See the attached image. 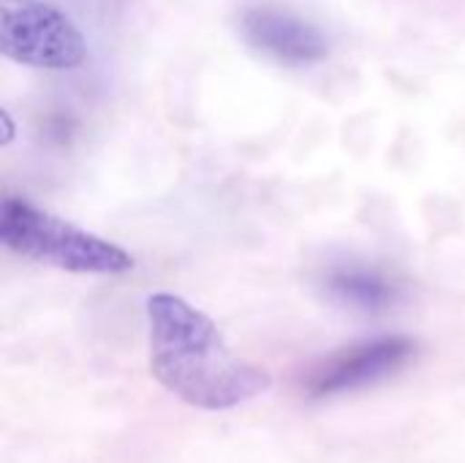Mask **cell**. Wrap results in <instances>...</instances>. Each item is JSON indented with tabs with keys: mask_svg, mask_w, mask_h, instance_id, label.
Masks as SVG:
<instances>
[{
	"mask_svg": "<svg viewBox=\"0 0 465 463\" xmlns=\"http://www.w3.org/2000/svg\"><path fill=\"white\" fill-rule=\"evenodd\" d=\"M242 35L251 46L262 49L264 55L286 63V65H308L327 57L330 44L324 33L305 22L302 16L281 8H248L242 14Z\"/></svg>",
	"mask_w": 465,
	"mask_h": 463,
	"instance_id": "5",
	"label": "cell"
},
{
	"mask_svg": "<svg viewBox=\"0 0 465 463\" xmlns=\"http://www.w3.org/2000/svg\"><path fill=\"white\" fill-rule=\"evenodd\" d=\"M0 120H3V128H5V134H3V139H0V145H8V142L14 139V126H11L8 112H0Z\"/></svg>",
	"mask_w": 465,
	"mask_h": 463,
	"instance_id": "7",
	"label": "cell"
},
{
	"mask_svg": "<svg viewBox=\"0 0 465 463\" xmlns=\"http://www.w3.org/2000/svg\"><path fill=\"white\" fill-rule=\"evenodd\" d=\"M414 352L417 344L406 336H387V338L357 344L330 357L324 366H319V371L308 382V390L313 398H330V396L362 390L409 366Z\"/></svg>",
	"mask_w": 465,
	"mask_h": 463,
	"instance_id": "4",
	"label": "cell"
},
{
	"mask_svg": "<svg viewBox=\"0 0 465 463\" xmlns=\"http://www.w3.org/2000/svg\"><path fill=\"white\" fill-rule=\"evenodd\" d=\"M147 325L150 371L183 404L223 412L270 390V374L237 357L215 322L180 295H153L147 300Z\"/></svg>",
	"mask_w": 465,
	"mask_h": 463,
	"instance_id": "1",
	"label": "cell"
},
{
	"mask_svg": "<svg viewBox=\"0 0 465 463\" xmlns=\"http://www.w3.org/2000/svg\"><path fill=\"white\" fill-rule=\"evenodd\" d=\"M335 289L346 300H351L357 306H365V308L384 306L387 297H390L387 287L381 281H376V278H368V276H349V273H343L341 278H335Z\"/></svg>",
	"mask_w": 465,
	"mask_h": 463,
	"instance_id": "6",
	"label": "cell"
},
{
	"mask_svg": "<svg viewBox=\"0 0 465 463\" xmlns=\"http://www.w3.org/2000/svg\"><path fill=\"white\" fill-rule=\"evenodd\" d=\"M0 52L19 65L68 71L84 63L87 41L46 0H0Z\"/></svg>",
	"mask_w": 465,
	"mask_h": 463,
	"instance_id": "3",
	"label": "cell"
},
{
	"mask_svg": "<svg viewBox=\"0 0 465 463\" xmlns=\"http://www.w3.org/2000/svg\"><path fill=\"white\" fill-rule=\"evenodd\" d=\"M0 240L8 251L65 273L117 276L136 265L117 243L79 229L16 196H8L0 205Z\"/></svg>",
	"mask_w": 465,
	"mask_h": 463,
	"instance_id": "2",
	"label": "cell"
}]
</instances>
